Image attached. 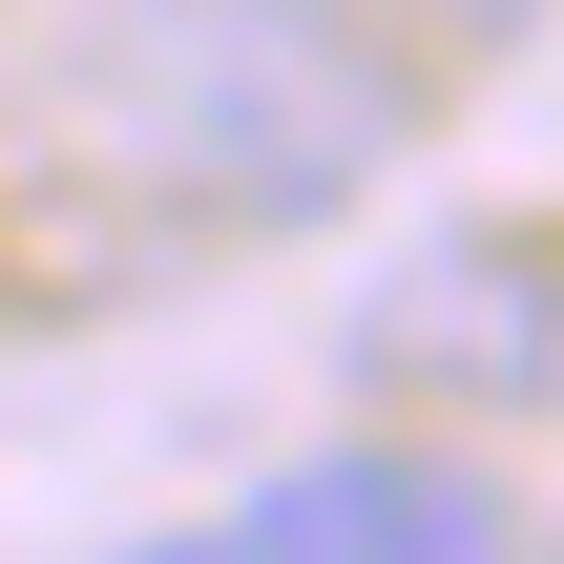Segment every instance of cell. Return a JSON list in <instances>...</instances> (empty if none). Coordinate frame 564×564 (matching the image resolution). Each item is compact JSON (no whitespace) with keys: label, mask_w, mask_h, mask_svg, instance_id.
Wrapping results in <instances>:
<instances>
[{"label":"cell","mask_w":564,"mask_h":564,"mask_svg":"<svg viewBox=\"0 0 564 564\" xmlns=\"http://www.w3.org/2000/svg\"><path fill=\"white\" fill-rule=\"evenodd\" d=\"M230 544L251 564H544L523 502H502L481 460H440V440H335V460H293Z\"/></svg>","instance_id":"obj_3"},{"label":"cell","mask_w":564,"mask_h":564,"mask_svg":"<svg viewBox=\"0 0 564 564\" xmlns=\"http://www.w3.org/2000/svg\"><path fill=\"white\" fill-rule=\"evenodd\" d=\"M356 377L377 398H544L564 377V251H523V230H419L377 293H356Z\"/></svg>","instance_id":"obj_2"},{"label":"cell","mask_w":564,"mask_h":564,"mask_svg":"<svg viewBox=\"0 0 564 564\" xmlns=\"http://www.w3.org/2000/svg\"><path fill=\"white\" fill-rule=\"evenodd\" d=\"M105 105L209 230H335L419 147V42L398 0H126Z\"/></svg>","instance_id":"obj_1"},{"label":"cell","mask_w":564,"mask_h":564,"mask_svg":"<svg viewBox=\"0 0 564 564\" xmlns=\"http://www.w3.org/2000/svg\"><path fill=\"white\" fill-rule=\"evenodd\" d=\"M126 564H251V544H126Z\"/></svg>","instance_id":"obj_4"}]
</instances>
